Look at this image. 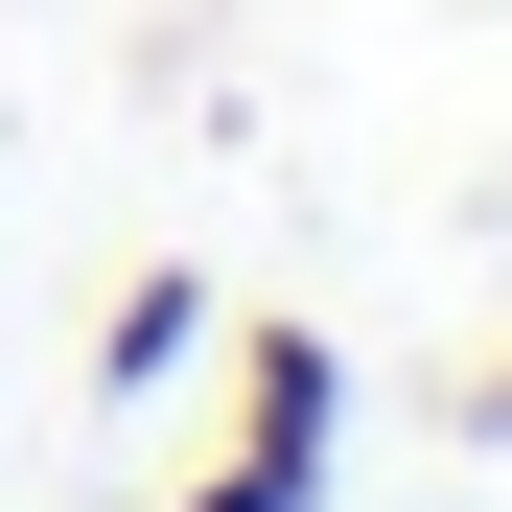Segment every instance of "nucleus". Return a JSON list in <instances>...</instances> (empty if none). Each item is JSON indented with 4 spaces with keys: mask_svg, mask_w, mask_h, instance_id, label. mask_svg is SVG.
Listing matches in <instances>:
<instances>
[{
    "mask_svg": "<svg viewBox=\"0 0 512 512\" xmlns=\"http://www.w3.org/2000/svg\"><path fill=\"white\" fill-rule=\"evenodd\" d=\"M326 419H350L326 326H256V373H233V466H210L187 512H326Z\"/></svg>",
    "mask_w": 512,
    "mask_h": 512,
    "instance_id": "nucleus-1",
    "label": "nucleus"
},
{
    "mask_svg": "<svg viewBox=\"0 0 512 512\" xmlns=\"http://www.w3.org/2000/svg\"><path fill=\"white\" fill-rule=\"evenodd\" d=\"M187 350H210V280H140V303H117V350H94V373H187Z\"/></svg>",
    "mask_w": 512,
    "mask_h": 512,
    "instance_id": "nucleus-2",
    "label": "nucleus"
}]
</instances>
